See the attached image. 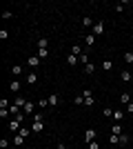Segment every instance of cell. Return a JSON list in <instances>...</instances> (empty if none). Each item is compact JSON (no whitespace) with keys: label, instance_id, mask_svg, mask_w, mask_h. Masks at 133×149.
<instances>
[{"label":"cell","instance_id":"6da1fadb","mask_svg":"<svg viewBox=\"0 0 133 149\" xmlns=\"http://www.w3.org/2000/svg\"><path fill=\"white\" fill-rule=\"evenodd\" d=\"M95 138H98V131H93V129H87V131H84V143H93V140H95Z\"/></svg>","mask_w":133,"mask_h":149},{"label":"cell","instance_id":"7a4b0ae2","mask_svg":"<svg viewBox=\"0 0 133 149\" xmlns=\"http://www.w3.org/2000/svg\"><path fill=\"white\" fill-rule=\"evenodd\" d=\"M25 80H27V85H36V82H38V74H36V71H29Z\"/></svg>","mask_w":133,"mask_h":149},{"label":"cell","instance_id":"3957f363","mask_svg":"<svg viewBox=\"0 0 133 149\" xmlns=\"http://www.w3.org/2000/svg\"><path fill=\"white\" fill-rule=\"evenodd\" d=\"M104 33V22H95L93 25V36H102Z\"/></svg>","mask_w":133,"mask_h":149},{"label":"cell","instance_id":"277c9868","mask_svg":"<svg viewBox=\"0 0 133 149\" xmlns=\"http://www.w3.org/2000/svg\"><path fill=\"white\" fill-rule=\"evenodd\" d=\"M27 65H29L31 69H36V67L40 65V58H38V56H29V58H27Z\"/></svg>","mask_w":133,"mask_h":149},{"label":"cell","instance_id":"5b68a950","mask_svg":"<svg viewBox=\"0 0 133 149\" xmlns=\"http://www.w3.org/2000/svg\"><path fill=\"white\" fill-rule=\"evenodd\" d=\"M31 131H38V134H40V131H44V123H42V120H33Z\"/></svg>","mask_w":133,"mask_h":149},{"label":"cell","instance_id":"8992f818","mask_svg":"<svg viewBox=\"0 0 133 149\" xmlns=\"http://www.w3.org/2000/svg\"><path fill=\"white\" fill-rule=\"evenodd\" d=\"M111 134H113V136H122V134H124V131H122V125L120 123L111 125Z\"/></svg>","mask_w":133,"mask_h":149},{"label":"cell","instance_id":"52a82bcc","mask_svg":"<svg viewBox=\"0 0 133 149\" xmlns=\"http://www.w3.org/2000/svg\"><path fill=\"white\" fill-rule=\"evenodd\" d=\"M78 62H80V58H78V56H73V54H69V56H67V65H69V67H76Z\"/></svg>","mask_w":133,"mask_h":149},{"label":"cell","instance_id":"ba28073f","mask_svg":"<svg viewBox=\"0 0 133 149\" xmlns=\"http://www.w3.org/2000/svg\"><path fill=\"white\" fill-rule=\"evenodd\" d=\"M9 91H11V93L20 91V80H11V82H9Z\"/></svg>","mask_w":133,"mask_h":149},{"label":"cell","instance_id":"9c48e42d","mask_svg":"<svg viewBox=\"0 0 133 149\" xmlns=\"http://www.w3.org/2000/svg\"><path fill=\"white\" fill-rule=\"evenodd\" d=\"M120 80H122V82H131V80H133V74H129V71H122V74H120Z\"/></svg>","mask_w":133,"mask_h":149},{"label":"cell","instance_id":"30bf717a","mask_svg":"<svg viewBox=\"0 0 133 149\" xmlns=\"http://www.w3.org/2000/svg\"><path fill=\"white\" fill-rule=\"evenodd\" d=\"M122 118H124V111H120V109H113V120H115V123H120Z\"/></svg>","mask_w":133,"mask_h":149},{"label":"cell","instance_id":"8fae6325","mask_svg":"<svg viewBox=\"0 0 133 149\" xmlns=\"http://www.w3.org/2000/svg\"><path fill=\"white\" fill-rule=\"evenodd\" d=\"M58 102H60V96H58V93H53V96H49V107H56Z\"/></svg>","mask_w":133,"mask_h":149},{"label":"cell","instance_id":"7c38bea8","mask_svg":"<svg viewBox=\"0 0 133 149\" xmlns=\"http://www.w3.org/2000/svg\"><path fill=\"white\" fill-rule=\"evenodd\" d=\"M71 54H73V56H82V47H80V45H73V47H71Z\"/></svg>","mask_w":133,"mask_h":149},{"label":"cell","instance_id":"4fadbf2b","mask_svg":"<svg viewBox=\"0 0 133 149\" xmlns=\"http://www.w3.org/2000/svg\"><path fill=\"white\" fill-rule=\"evenodd\" d=\"M111 69H113V62H111V60H104V62H102V71H111Z\"/></svg>","mask_w":133,"mask_h":149},{"label":"cell","instance_id":"5bb4252c","mask_svg":"<svg viewBox=\"0 0 133 149\" xmlns=\"http://www.w3.org/2000/svg\"><path fill=\"white\" fill-rule=\"evenodd\" d=\"M129 98H131V96H129L127 91H124V93H120V102H122V105H129V102H131Z\"/></svg>","mask_w":133,"mask_h":149},{"label":"cell","instance_id":"9a60e30c","mask_svg":"<svg viewBox=\"0 0 133 149\" xmlns=\"http://www.w3.org/2000/svg\"><path fill=\"white\" fill-rule=\"evenodd\" d=\"M22 143H25V136H20V134H16V138H13V145H16V147H20Z\"/></svg>","mask_w":133,"mask_h":149},{"label":"cell","instance_id":"2e32d148","mask_svg":"<svg viewBox=\"0 0 133 149\" xmlns=\"http://www.w3.org/2000/svg\"><path fill=\"white\" fill-rule=\"evenodd\" d=\"M11 74L13 76H20V74H22V65H13V67H11Z\"/></svg>","mask_w":133,"mask_h":149},{"label":"cell","instance_id":"e0dca14e","mask_svg":"<svg viewBox=\"0 0 133 149\" xmlns=\"http://www.w3.org/2000/svg\"><path fill=\"white\" fill-rule=\"evenodd\" d=\"M102 116H104V118H113V109H111V107H104Z\"/></svg>","mask_w":133,"mask_h":149},{"label":"cell","instance_id":"ac0fdd59","mask_svg":"<svg viewBox=\"0 0 133 149\" xmlns=\"http://www.w3.org/2000/svg\"><path fill=\"white\" fill-rule=\"evenodd\" d=\"M9 127H11V131H20V123H18L16 118H13L11 123H9Z\"/></svg>","mask_w":133,"mask_h":149},{"label":"cell","instance_id":"d6986e66","mask_svg":"<svg viewBox=\"0 0 133 149\" xmlns=\"http://www.w3.org/2000/svg\"><path fill=\"white\" fill-rule=\"evenodd\" d=\"M38 47H40V49H47V47H49V40H47V38H40V40H38Z\"/></svg>","mask_w":133,"mask_h":149},{"label":"cell","instance_id":"ffe728a7","mask_svg":"<svg viewBox=\"0 0 133 149\" xmlns=\"http://www.w3.org/2000/svg\"><path fill=\"white\" fill-rule=\"evenodd\" d=\"M13 105H18L20 109H25V105H27V100H25V98H16V100H13Z\"/></svg>","mask_w":133,"mask_h":149},{"label":"cell","instance_id":"44dd1931","mask_svg":"<svg viewBox=\"0 0 133 149\" xmlns=\"http://www.w3.org/2000/svg\"><path fill=\"white\" fill-rule=\"evenodd\" d=\"M109 143H111V145H120V136H113V134H109Z\"/></svg>","mask_w":133,"mask_h":149},{"label":"cell","instance_id":"7402d4cb","mask_svg":"<svg viewBox=\"0 0 133 149\" xmlns=\"http://www.w3.org/2000/svg\"><path fill=\"white\" fill-rule=\"evenodd\" d=\"M82 27H93V20L89 18V16H84L82 18Z\"/></svg>","mask_w":133,"mask_h":149},{"label":"cell","instance_id":"603a6c76","mask_svg":"<svg viewBox=\"0 0 133 149\" xmlns=\"http://www.w3.org/2000/svg\"><path fill=\"white\" fill-rule=\"evenodd\" d=\"M93 71H95V67L91 65V62H89V65H84V74H89V76H91Z\"/></svg>","mask_w":133,"mask_h":149},{"label":"cell","instance_id":"cb8c5ba5","mask_svg":"<svg viewBox=\"0 0 133 149\" xmlns=\"http://www.w3.org/2000/svg\"><path fill=\"white\" fill-rule=\"evenodd\" d=\"M9 107H11V105H9V100H7V98L0 100V109H9Z\"/></svg>","mask_w":133,"mask_h":149},{"label":"cell","instance_id":"d4e9b609","mask_svg":"<svg viewBox=\"0 0 133 149\" xmlns=\"http://www.w3.org/2000/svg\"><path fill=\"white\" fill-rule=\"evenodd\" d=\"M84 42H87V45H93L95 42V36H93V33H89V36L84 38Z\"/></svg>","mask_w":133,"mask_h":149},{"label":"cell","instance_id":"484cf974","mask_svg":"<svg viewBox=\"0 0 133 149\" xmlns=\"http://www.w3.org/2000/svg\"><path fill=\"white\" fill-rule=\"evenodd\" d=\"M2 18H5V20H11V18H13V11H9V9H7V11H2Z\"/></svg>","mask_w":133,"mask_h":149},{"label":"cell","instance_id":"4316f807","mask_svg":"<svg viewBox=\"0 0 133 149\" xmlns=\"http://www.w3.org/2000/svg\"><path fill=\"white\" fill-rule=\"evenodd\" d=\"M47 56H49V49H40V54H38V58H40V60H44Z\"/></svg>","mask_w":133,"mask_h":149},{"label":"cell","instance_id":"83f0119b","mask_svg":"<svg viewBox=\"0 0 133 149\" xmlns=\"http://www.w3.org/2000/svg\"><path fill=\"white\" fill-rule=\"evenodd\" d=\"M84 105H87V107H93L95 105V98H93V96H91V98H84Z\"/></svg>","mask_w":133,"mask_h":149},{"label":"cell","instance_id":"f1b7e54d","mask_svg":"<svg viewBox=\"0 0 133 149\" xmlns=\"http://www.w3.org/2000/svg\"><path fill=\"white\" fill-rule=\"evenodd\" d=\"M124 60L131 65V62H133V51H127V54H124Z\"/></svg>","mask_w":133,"mask_h":149},{"label":"cell","instance_id":"f546056e","mask_svg":"<svg viewBox=\"0 0 133 149\" xmlns=\"http://www.w3.org/2000/svg\"><path fill=\"white\" fill-rule=\"evenodd\" d=\"M73 102H76V105H84V96H76Z\"/></svg>","mask_w":133,"mask_h":149},{"label":"cell","instance_id":"4dcf8cb0","mask_svg":"<svg viewBox=\"0 0 133 149\" xmlns=\"http://www.w3.org/2000/svg\"><path fill=\"white\" fill-rule=\"evenodd\" d=\"M38 105H40V109H42V107H49V98H40Z\"/></svg>","mask_w":133,"mask_h":149},{"label":"cell","instance_id":"1f68e13d","mask_svg":"<svg viewBox=\"0 0 133 149\" xmlns=\"http://www.w3.org/2000/svg\"><path fill=\"white\" fill-rule=\"evenodd\" d=\"M22 111H25V113H31V111H33V105H31V102H27V105H25V109H22Z\"/></svg>","mask_w":133,"mask_h":149},{"label":"cell","instance_id":"d6a6232c","mask_svg":"<svg viewBox=\"0 0 133 149\" xmlns=\"http://www.w3.org/2000/svg\"><path fill=\"white\" fill-rule=\"evenodd\" d=\"M120 145H129V136H127V134H122V136H120Z\"/></svg>","mask_w":133,"mask_h":149},{"label":"cell","instance_id":"836d02e7","mask_svg":"<svg viewBox=\"0 0 133 149\" xmlns=\"http://www.w3.org/2000/svg\"><path fill=\"white\" fill-rule=\"evenodd\" d=\"M18 134H20V136H29V134H31V131H29V129H25V127H20V131H18Z\"/></svg>","mask_w":133,"mask_h":149},{"label":"cell","instance_id":"e575fe53","mask_svg":"<svg viewBox=\"0 0 133 149\" xmlns=\"http://www.w3.org/2000/svg\"><path fill=\"white\" fill-rule=\"evenodd\" d=\"M9 113H11V111H9V109H0V118L5 120V118H7V116H9Z\"/></svg>","mask_w":133,"mask_h":149},{"label":"cell","instance_id":"d590c367","mask_svg":"<svg viewBox=\"0 0 133 149\" xmlns=\"http://www.w3.org/2000/svg\"><path fill=\"white\" fill-rule=\"evenodd\" d=\"M87 147H89V149H100V145H98V140H93V143H89Z\"/></svg>","mask_w":133,"mask_h":149},{"label":"cell","instance_id":"8d00e7d4","mask_svg":"<svg viewBox=\"0 0 133 149\" xmlns=\"http://www.w3.org/2000/svg\"><path fill=\"white\" fill-rule=\"evenodd\" d=\"M80 62H82V65H89V56H87V54H82V56H80Z\"/></svg>","mask_w":133,"mask_h":149},{"label":"cell","instance_id":"74e56055","mask_svg":"<svg viewBox=\"0 0 133 149\" xmlns=\"http://www.w3.org/2000/svg\"><path fill=\"white\" fill-rule=\"evenodd\" d=\"M0 38H2V40H7V38H9V31L2 29V31H0Z\"/></svg>","mask_w":133,"mask_h":149},{"label":"cell","instance_id":"f35d334b","mask_svg":"<svg viewBox=\"0 0 133 149\" xmlns=\"http://www.w3.org/2000/svg\"><path fill=\"white\" fill-rule=\"evenodd\" d=\"M0 147L7 149V147H9V140H7V138H2V140H0Z\"/></svg>","mask_w":133,"mask_h":149},{"label":"cell","instance_id":"ab89813d","mask_svg":"<svg viewBox=\"0 0 133 149\" xmlns=\"http://www.w3.org/2000/svg\"><path fill=\"white\" fill-rule=\"evenodd\" d=\"M82 96H84V98H91L93 93H91V89H84V91H82Z\"/></svg>","mask_w":133,"mask_h":149},{"label":"cell","instance_id":"60d3db41","mask_svg":"<svg viewBox=\"0 0 133 149\" xmlns=\"http://www.w3.org/2000/svg\"><path fill=\"white\" fill-rule=\"evenodd\" d=\"M58 149H69V147H67L64 143H58Z\"/></svg>","mask_w":133,"mask_h":149},{"label":"cell","instance_id":"b9f144b4","mask_svg":"<svg viewBox=\"0 0 133 149\" xmlns=\"http://www.w3.org/2000/svg\"><path fill=\"white\" fill-rule=\"evenodd\" d=\"M127 109H129V113H133V102H129V105H127Z\"/></svg>","mask_w":133,"mask_h":149},{"label":"cell","instance_id":"7bdbcfd3","mask_svg":"<svg viewBox=\"0 0 133 149\" xmlns=\"http://www.w3.org/2000/svg\"><path fill=\"white\" fill-rule=\"evenodd\" d=\"M131 69H133V62H131Z\"/></svg>","mask_w":133,"mask_h":149},{"label":"cell","instance_id":"ee69618b","mask_svg":"<svg viewBox=\"0 0 133 149\" xmlns=\"http://www.w3.org/2000/svg\"><path fill=\"white\" fill-rule=\"evenodd\" d=\"M131 82H133V80H131Z\"/></svg>","mask_w":133,"mask_h":149},{"label":"cell","instance_id":"f6af8a7d","mask_svg":"<svg viewBox=\"0 0 133 149\" xmlns=\"http://www.w3.org/2000/svg\"><path fill=\"white\" fill-rule=\"evenodd\" d=\"M87 149H89V147H87Z\"/></svg>","mask_w":133,"mask_h":149}]
</instances>
